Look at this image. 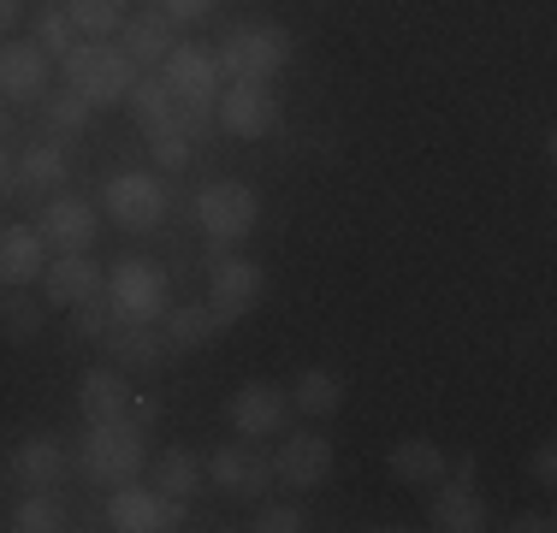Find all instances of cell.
<instances>
[{"label":"cell","mask_w":557,"mask_h":533,"mask_svg":"<svg viewBox=\"0 0 557 533\" xmlns=\"http://www.w3.org/2000/svg\"><path fill=\"white\" fill-rule=\"evenodd\" d=\"M161 77H166V89H172V101L184 107V113H196V119H214V101H220V60L208 48H172L166 60H161Z\"/></svg>","instance_id":"8"},{"label":"cell","mask_w":557,"mask_h":533,"mask_svg":"<svg viewBox=\"0 0 557 533\" xmlns=\"http://www.w3.org/2000/svg\"><path fill=\"white\" fill-rule=\"evenodd\" d=\"M214 125L237 142H256L278 125V96L273 84H256V77H232L220 84V101H214Z\"/></svg>","instance_id":"6"},{"label":"cell","mask_w":557,"mask_h":533,"mask_svg":"<svg viewBox=\"0 0 557 533\" xmlns=\"http://www.w3.org/2000/svg\"><path fill=\"white\" fill-rule=\"evenodd\" d=\"M528 480L534 486H557V445L546 438V445H534V457H528Z\"/></svg>","instance_id":"38"},{"label":"cell","mask_w":557,"mask_h":533,"mask_svg":"<svg viewBox=\"0 0 557 533\" xmlns=\"http://www.w3.org/2000/svg\"><path fill=\"white\" fill-rule=\"evenodd\" d=\"M149 474H154V492H161V498H190V492L202 486V457H196L190 445H166L161 457L149 462Z\"/></svg>","instance_id":"29"},{"label":"cell","mask_w":557,"mask_h":533,"mask_svg":"<svg viewBox=\"0 0 557 533\" xmlns=\"http://www.w3.org/2000/svg\"><path fill=\"white\" fill-rule=\"evenodd\" d=\"M428 522L440 533H481L486 528V498L474 492V480H440L433 486V504H428Z\"/></svg>","instance_id":"17"},{"label":"cell","mask_w":557,"mask_h":533,"mask_svg":"<svg viewBox=\"0 0 557 533\" xmlns=\"http://www.w3.org/2000/svg\"><path fill=\"white\" fill-rule=\"evenodd\" d=\"M42 302L48 309H77V302H89V297H101V285H108V273H101L96 261H89V249L84 256H60V261H48L42 266Z\"/></svg>","instance_id":"15"},{"label":"cell","mask_w":557,"mask_h":533,"mask_svg":"<svg viewBox=\"0 0 557 533\" xmlns=\"http://www.w3.org/2000/svg\"><path fill=\"white\" fill-rule=\"evenodd\" d=\"M0 528H7V522H0Z\"/></svg>","instance_id":"45"},{"label":"cell","mask_w":557,"mask_h":533,"mask_svg":"<svg viewBox=\"0 0 557 533\" xmlns=\"http://www.w3.org/2000/svg\"><path fill=\"white\" fill-rule=\"evenodd\" d=\"M510 528H516V533H552L557 522H552V510H522Z\"/></svg>","instance_id":"39"},{"label":"cell","mask_w":557,"mask_h":533,"mask_svg":"<svg viewBox=\"0 0 557 533\" xmlns=\"http://www.w3.org/2000/svg\"><path fill=\"white\" fill-rule=\"evenodd\" d=\"M77 416H84V426L96 421H125L131 416V385L119 368H89L84 380H77Z\"/></svg>","instance_id":"22"},{"label":"cell","mask_w":557,"mask_h":533,"mask_svg":"<svg viewBox=\"0 0 557 533\" xmlns=\"http://www.w3.org/2000/svg\"><path fill=\"white\" fill-rule=\"evenodd\" d=\"M161 326H166V350H208L225 332V320L208 302H184V309H166Z\"/></svg>","instance_id":"27"},{"label":"cell","mask_w":557,"mask_h":533,"mask_svg":"<svg viewBox=\"0 0 557 533\" xmlns=\"http://www.w3.org/2000/svg\"><path fill=\"white\" fill-rule=\"evenodd\" d=\"M214 60H220V77H256V84H268L290 60V30L273 18H244L220 36Z\"/></svg>","instance_id":"3"},{"label":"cell","mask_w":557,"mask_h":533,"mask_svg":"<svg viewBox=\"0 0 557 533\" xmlns=\"http://www.w3.org/2000/svg\"><path fill=\"white\" fill-rule=\"evenodd\" d=\"M208 474H214V486L237 504H261L273 492V457H261L256 445H220L214 457H208Z\"/></svg>","instance_id":"13"},{"label":"cell","mask_w":557,"mask_h":533,"mask_svg":"<svg viewBox=\"0 0 557 533\" xmlns=\"http://www.w3.org/2000/svg\"><path fill=\"white\" fill-rule=\"evenodd\" d=\"M48 53L36 42H0V101H42Z\"/></svg>","instance_id":"16"},{"label":"cell","mask_w":557,"mask_h":533,"mask_svg":"<svg viewBox=\"0 0 557 533\" xmlns=\"http://www.w3.org/2000/svg\"><path fill=\"white\" fill-rule=\"evenodd\" d=\"M143 433H149V426H137L131 416L84 426V438H77V474H84L89 486H101V492L137 480L143 469H149V438Z\"/></svg>","instance_id":"1"},{"label":"cell","mask_w":557,"mask_h":533,"mask_svg":"<svg viewBox=\"0 0 557 533\" xmlns=\"http://www.w3.org/2000/svg\"><path fill=\"white\" fill-rule=\"evenodd\" d=\"M7 137H12V107L0 101V142H7Z\"/></svg>","instance_id":"42"},{"label":"cell","mask_w":557,"mask_h":533,"mask_svg":"<svg viewBox=\"0 0 557 533\" xmlns=\"http://www.w3.org/2000/svg\"><path fill=\"white\" fill-rule=\"evenodd\" d=\"M256 220H261V196L249 190L244 178H220V184H208V190L196 196V225L208 232L214 249H237L249 232H256Z\"/></svg>","instance_id":"5"},{"label":"cell","mask_w":557,"mask_h":533,"mask_svg":"<svg viewBox=\"0 0 557 533\" xmlns=\"http://www.w3.org/2000/svg\"><path fill=\"white\" fill-rule=\"evenodd\" d=\"M101 344H108L119 373H149V368H161V356H166V338L154 326H143V320H113V326L101 332Z\"/></svg>","instance_id":"19"},{"label":"cell","mask_w":557,"mask_h":533,"mask_svg":"<svg viewBox=\"0 0 557 533\" xmlns=\"http://www.w3.org/2000/svg\"><path fill=\"white\" fill-rule=\"evenodd\" d=\"M386 474L409 492H433L450 474V462H445V450L433 445V438H397L392 457H386Z\"/></svg>","instance_id":"20"},{"label":"cell","mask_w":557,"mask_h":533,"mask_svg":"<svg viewBox=\"0 0 557 533\" xmlns=\"http://www.w3.org/2000/svg\"><path fill=\"white\" fill-rule=\"evenodd\" d=\"M96 202H84V196H48L42 202V220H36V232H42L48 249H60V256H84L89 244H96Z\"/></svg>","instance_id":"14"},{"label":"cell","mask_w":557,"mask_h":533,"mask_svg":"<svg viewBox=\"0 0 557 533\" xmlns=\"http://www.w3.org/2000/svg\"><path fill=\"white\" fill-rule=\"evenodd\" d=\"M101 290H108L113 320H143V326H161L166 309H172V285H166V273H161L154 261H143V256H119Z\"/></svg>","instance_id":"4"},{"label":"cell","mask_w":557,"mask_h":533,"mask_svg":"<svg viewBox=\"0 0 557 533\" xmlns=\"http://www.w3.org/2000/svg\"><path fill=\"white\" fill-rule=\"evenodd\" d=\"M290 409H297V416H309V421L338 416V409H344V380H338L333 368H302L297 385H290Z\"/></svg>","instance_id":"26"},{"label":"cell","mask_w":557,"mask_h":533,"mask_svg":"<svg viewBox=\"0 0 557 533\" xmlns=\"http://www.w3.org/2000/svg\"><path fill=\"white\" fill-rule=\"evenodd\" d=\"M214 7L220 0H161V12L172 24H202V18H214Z\"/></svg>","instance_id":"37"},{"label":"cell","mask_w":557,"mask_h":533,"mask_svg":"<svg viewBox=\"0 0 557 533\" xmlns=\"http://www.w3.org/2000/svg\"><path fill=\"white\" fill-rule=\"evenodd\" d=\"M131 119H137L143 131H154V125H166L172 113H178V101H172V89H166V77L161 72H137V84H131Z\"/></svg>","instance_id":"30"},{"label":"cell","mask_w":557,"mask_h":533,"mask_svg":"<svg viewBox=\"0 0 557 533\" xmlns=\"http://www.w3.org/2000/svg\"><path fill=\"white\" fill-rule=\"evenodd\" d=\"M12 533H60L65 528V504L54 498V486L48 492H24V504L12 510Z\"/></svg>","instance_id":"32"},{"label":"cell","mask_w":557,"mask_h":533,"mask_svg":"<svg viewBox=\"0 0 557 533\" xmlns=\"http://www.w3.org/2000/svg\"><path fill=\"white\" fill-rule=\"evenodd\" d=\"M119 48L131 53V60L149 72V65H161L172 48H178V24L166 18L161 7H143V12H131L125 18V30H119Z\"/></svg>","instance_id":"18"},{"label":"cell","mask_w":557,"mask_h":533,"mask_svg":"<svg viewBox=\"0 0 557 533\" xmlns=\"http://www.w3.org/2000/svg\"><path fill=\"white\" fill-rule=\"evenodd\" d=\"M7 184H12V166H7V149H0V196H7Z\"/></svg>","instance_id":"43"},{"label":"cell","mask_w":557,"mask_h":533,"mask_svg":"<svg viewBox=\"0 0 557 533\" xmlns=\"http://www.w3.org/2000/svg\"><path fill=\"white\" fill-rule=\"evenodd\" d=\"M48 320V302L36 297L30 285H7L0 290V338L7 344H30Z\"/></svg>","instance_id":"28"},{"label":"cell","mask_w":557,"mask_h":533,"mask_svg":"<svg viewBox=\"0 0 557 533\" xmlns=\"http://www.w3.org/2000/svg\"><path fill=\"white\" fill-rule=\"evenodd\" d=\"M48 266V244L36 225H0V290L7 285H36Z\"/></svg>","instance_id":"21"},{"label":"cell","mask_w":557,"mask_h":533,"mask_svg":"<svg viewBox=\"0 0 557 533\" xmlns=\"http://www.w3.org/2000/svg\"><path fill=\"white\" fill-rule=\"evenodd\" d=\"M261 290H268V273H261L256 261L232 256V249H214V256H208V309H214L225 326H237V320L256 309Z\"/></svg>","instance_id":"7"},{"label":"cell","mask_w":557,"mask_h":533,"mask_svg":"<svg viewBox=\"0 0 557 533\" xmlns=\"http://www.w3.org/2000/svg\"><path fill=\"white\" fill-rule=\"evenodd\" d=\"M65 154H60V142H30V149L18 154V196H42L48 202V190H65Z\"/></svg>","instance_id":"25"},{"label":"cell","mask_w":557,"mask_h":533,"mask_svg":"<svg viewBox=\"0 0 557 533\" xmlns=\"http://www.w3.org/2000/svg\"><path fill=\"white\" fill-rule=\"evenodd\" d=\"M89 113H96V107H89L84 96H77L72 84H65V89H54V96H42V119H48V137H77V131L89 125Z\"/></svg>","instance_id":"33"},{"label":"cell","mask_w":557,"mask_h":533,"mask_svg":"<svg viewBox=\"0 0 557 533\" xmlns=\"http://www.w3.org/2000/svg\"><path fill=\"white\" fill-rule=\"evenodd\" d=\"M290 421V397L278 392V385L256 380V385H237L232 404H225V426H237V433L249 438V445H261V438H278Z\"/></svg>","instance_id":"12"},{"label":"cell","mask_w":557,"mask_h":533,"mask_svg":"<svg viewBox=\"0 0 557 533\" xmlns=\"http://www.w3.org/2000/svg\"><path fill=\"white\" fill-rule=\"evenodd\" d=\"M65 18L77 24V36H96V42H108V36L125 30L131 7H125V0H65Z\"/></svg>","instance_id":"31"},{"label":"cell","mask_w":557,"mask_h":533,"mask_svg":"<svg viewBox=\"0 0 557 533\" xmlns=\"http://www.w3.org/2000/svg\"><path fill=\"white\" fill-rule=\"evenodd\" d=\"M108 528L119 533H172L184 528V498H161L143 480H125V486L108 492Z\"/></svg>","instance_id":"9"},{"label":"cell","mask_w":557,"mask_h":533,"mask_svg":"<svg viewBox=\"0 0 557 533\" xmlns=\"http://www.w3.org/2000/svg\"><path fill=\"white\" fill-rule=\"evenodd\" d=\"M273 480L285 492H314L333 480V438L326 433H285V445L273 450Z\"/></svg>","instance_id":"11"},{"label":"cell","mask_w":557,"mask_h":533,"mask_svg":"<svg viewBox=\"0 0 557 533\" xmlns=\"http://www.w3.org/2000/svg\"><path fill=\"white\" fill-rule=\"evenodd\" d=\"M72 42H77V24L65 18V12L42 7V18H36V48H42L48 60H60V53H72Z\"/></svg>","instance_id":"34"},{"label":"cell","mask_w":557,"mask_h":533,"mask_svg":"<svg viewBox=\"0 0 557 533\" xmlns=\"http://www.w3.org/2000/svg\"><path fill=\"white\" fill-rule=\"evenodd\" d=\"M72 326H77V338H89V344H96L101 332L113 326V309H108V297H89V302H77V309H72Z\"/></svg>","instance_id":"36"},{"label":"cell","mask_w":557,"mask_h":533,"mask_svg":"<svg viewBox=\"0 0 557 533\" xmlns=\"http://www.w3.org/2000/svg\"><path fill=\"white\" fill-rule=\"evenodd\" d=\"M60 72L89 107H119L131 96V84H137L143 65L131 60L125 48H108V42H96V36H77L72 53H60Z\"/></svg>","instance_id":"2"},{"label":"cell","mask_w":557,"mask_h":533,"mask_svg":"<svg viewBox=\"0 0 557 533\" xmlns=\"http://www.w3.org/2000/svg\"><path fill=\"white\" fill-rule=\"evenodd\" d=\"M125 7H161V0H125Z\"/></svg>","instance_id":"44"},{"label":"cell","mask_w":557,"mask_h":533,"mask_svg":"<svg viewBox=\"0 0 557 533\" xmlns=\"http://www.w3.org/2000/svg\"><path fill=\"white\" fill-rule=\"evenodd\" d=\"M18 18H24V0H0V30H12Z\"/></svg>","instance_id":"41"},{"label":"cell","mask_w":557,"mask_h":533,"mask_svg":"<svg viewBox=\"0 0 557 533\" xmlns=\"http://www.w3.org/2000/svg\"><path fill=\"white\" fill-rule=\"evenodd\" d=\"M208 131V119H196V113H172L166 125H154V131H143V137H149V160L161 172H184L190 166V154H196V137H202Z\"/></svg>","instance_id":"23"},{"label":"cell","mask_w":557,"mask_h":533,"mask_svg":"<svg viewBox=\"0 0 557 533\" xmlns=\"http://www.w3.org/2000/svg\"><path fill=\"white\" fill-rule=\"evenodd\" d=\"M309 528V510L302 504H256V522H249V533H302Z\"/></svg>","instance_id":"35"},{"label":"cell","mask_w":557,"mask_h":533,"mask_svg":"<svg viewBox=\"0 0 557 533\" xmlns=\"http://www.w3.org/2000/svg\"><path fill=\"white\" fill-rule=\"evenodd\" d=\"M7 474L18 480L24 492H48L65 474V450L54 445V438H18L12 457H7Z\"/></svg>","instance_id":"24"},{"label":"cell","mask_w":557,"mask_h":533,"mask_svg":"<svg viewBox=\"0 0 557 533\" xmlns=\"http://www.w3.org/2000/svg\"><path fill=\"white\" fill-rule=\"evenodd\" d=\"M101 202H108V220L119 232H154L166 220V184L154 172H119L101 190Z\"/></svg>","instance_id":"10"},{"label":"cell","mask_w":557,"mask_h":533,"mask_svg":"<svg viewBox=\"0 0 557 533\" xmlns=\"http://www.w3.org/2000/svg\"><path fill=\"white\" fill-rule=\"evenodd\" d=\"M131 421H137V426L161 421V397H131Z\"/></svg>","instance_id":"40"}]
</instances>
